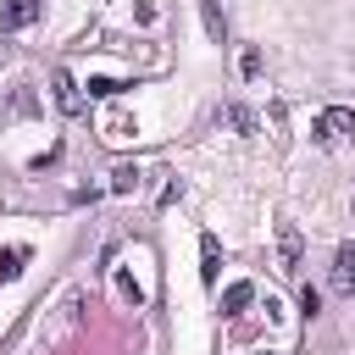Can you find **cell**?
Listing matches in <instances>:
<instances>
[{
	"mask_svg": "<svg viewBox=\"0 0 355 355\" xmlns=\"http://www.w3.org/2000/svg\"><path fill=\"white\" fill-rule=\"evenodd\" d=\"M344 133H355V111H344V105H327V111L311 122V139H316V144H338Z\"/></svg>",
	"mask_w": 355,
	"mask_h": 355,
	"instance_id": "cell-1",
	"label": "cell"
},
{
	"mask_svg": "<svg viewBox=\"0 0 355 355\" xmlns=\"http://www.w3.org/2000/svg\"><path fill=\"white\" fill-rule=\"evenodd\" d=\"M300 255H305L300 227H294V222H277V261H283V272H288V277L300 272Z\"/></svg>",
	"mask_w": 355,
	"mask_h": 355,
	"instance_id": "cell-2",
	"label": "cell"
},
{
	"mask_svg": "<svg viewBox=\"0 0 355 355\" xmlns=\"http://www.w3.org/2000/svg\"><path fill=\"white\" fill-rule=\"evenodd\" d=\"M333 288L338 294H355V239H344L333 250Z\"/></svg>",
	"mask_w": 355,
	"mask_h": 355,
	"instance_id": "cell-3",
	"label": "cell"
},
{
	"mask_svg": "<svg viewBox=\"0 0 355 355\" xmlns=\"http://www.w3.org/2000/svg\"><path fill=\"white\" fill-rule=\"evenodd\" d=\"M50 89H55V105H61L67 116H78V111H83V94H78V83H72V72H55V78H50Z\"/></svg>",
	"mask_w": 355,
	"mask_h": 355,
	"instance_id": "cell-4",
	"label": "cell"
},
{
	"mask_svg": "<svg viewBox=\"0 0 355 355\" xmlns=\"http://www.w3.org/2000/svg\"><path fill=\"white\" fill-rule=\"evenodd\" d=\"M216 272H222V250H216V239L205 233V239H200V283H216Z\"/></svg>",
	"mask_w": 355,
	"mask_h": 355,
	"instance_id": "cell-5",
	"label": "cell"
},
{
	"mask_svg": "<svg viewBox=\"0 0 355 355\" xmlns=\"http://www.w3.org/2000/svg\"><path fill=\"white\" fill-rule=\"evenodd\" d=\"M0 22H6V28H28V22H39V0H11Z\"/></svg>",
	"mask_w": 355,
	"mask_h": 355,
	"instance_id": "cell-6",
	"label": "cell"
},
{
	"mask_svg": "<svg viewBox=\"0 0 355 355\" xmlns=\"http://www.w3.org/2000/svg\"><path fill=\"white\" fill-rule=\"evenodd\" d=\"M250 300H255V283H233V288L222 294V316H239Z\"/></svg>",
	"mask_w": 355,
	"mask_h": 355,
	"instance_id": "cell-7",
	"label": "cell"
},
{
	"mask_svg": "<svg viewBox=\"0 0 355 355\" xmlns=\"http://www.w3.org/2000/svg\"><path fill=\"white\" fill-rule=\"evenodd\" d=\"M133 189H139V166H133V161L111 166V194H133Z\"/></svg>",
	"mask_w": 355,
	"mask_h": 355,
	"instance_id": "cell-8",
	"label": "cell"
},
{
	"mask_svg": "<svg viewBox=\"0 0 355 355\" xmlns=\"http://www.w3.org/2000/svg\"><path fill=\"white\" fill-rule=\"evenodd\" d=\"M200 17H205V33L222 44V33H227V22H222V6H216V0H200Z\"/></svg>",
	"mask_w": 355,
	"mask_h": 355,
	"instance_id": "cell-9",
	"label": "cell"
},
{
	"mask_svg": "<svg viewBox=\"0 0 355 355\" xmlns=\"http://www.w3.org/2000/svg\"><path fill=\"white\" fill-rule=\"evenodd\" d=\"M22 261H28V250H6V255H0V283H11V277L22 272Z\"/></svg>",
	"mask_w": 355,
	"mask_h": 355,
	"instance_id": "cell-10",
	"label": "cell"
},
{
	"mask_svg": "<svg viewBox=\"0 0 355 355\" xmlns=\"http://www.w3.org/2000/svg\"><path fill=\"white\" fill-rule=\"evenodd\" d=\"M227 122H233V128H239V133H250V128H255V116H250V111H244V105H227Z\"/></svg>",
	"mask_w": 355,
	"mask_h": 355,
	"instance_id": "cell-11",
	"label": "cell"
},
{
	"mask_svg": "<svg viewBox=\"0 0 355 355\" xmlns=\"http://www.w3.org/2000/svg\"><path fill=\"white\" fill-rule=\"evenodd\" d=\"M300 311H305V316H316V311H322V294H316V288H311V283H305V288H300Z\"/></svg>",
	"mask_w": 355,
	"mask_h": 355,
	"instance_id": "cell-12",
	"label": "cell"
}]
</instances>
